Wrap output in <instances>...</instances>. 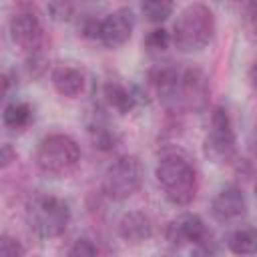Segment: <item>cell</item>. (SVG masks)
I'll use <instances>...</instances> for the list:
<instances>
[{
	"mask_svg": "<svg viewBox=\"0 0 257 257\" xmlns=\"http://www.w3.org/2000/svg\"><path fill=\"white\" fill-rule=\"evenodd\" d=\"M157 183L163 189V195L169 203L177 207H187L193 203L199 191V179L193 163L181 153L165 155L155 171Z\"/></svg>",
	"mask_w": 257,
	"mask_h": 257,
	"instance_id": "1",
	"label": "cell"
},
{
	"mask_svg": "<svg viewBox=\"0 0 257 257\" xmlns=\"http://www.w3.org/2000/svg\"><path fill=\"white\" fill-rule=\"evenodd\" d=\"M173 44L181 52H199L215 36V14L205 4L185 6L173 26Z\"/></svg>",
	"mask_w": 257,
	"mask_h": 257,
	"instance_id": "2",
	"label": "cell"
},
{
	"mask_svg": "<svg viewBox=\"0 0 257 257\" xmlns=\"http://www.w3.org/2000/svg\"><path fill=\"white\" fill-rule=\"evenodd\" d=\"M36 167L48 177H66L80 163V147L68 135L54 133L38 143L34 155Z\"/></svg>",
	"mask_w": 257,
	"mask_h": 257,
	"instance_id": "3",
	"label": "cell"
},
{
	"mask_svg": "<svg viewBox=\"0 0 257 257\" xmlns=\"http://www.w3.org/2000/svg\"><path fill=\"white\" fill-rule=\"evenodd\" d=\"M26 219L40 239H54L66 231L70 207L64 199L54 195H36L26 207Z\"/></svg>",
	"mask_w": 257,
	"mask_h": 257,
	"instance_id": "4",
	"label": "cell"
},
{
	"mask_svg": "<svg viewBox=\"0 0 257 257\" xmlns=\"http://www.w3.org/2000/svg\"><path fill=\"white\" fill-rule=\"evenodd\" d=\"M143 183V165L135 155H122L108 165L102 177V191L112 201H124L139 191Z\"/></svg>",
	"mask_w": 257,
	"mask_h": 257,
	"instance_id": "5",
	"label": "cell"
},
{
	"mask_svg": "<svg viewBox=\"0 0 257 257\" xmlns=\"http://www.w3.org/2000/svg\"><path fill=\"white\" fill-rule=\"evenodd\" d=\"M203 153L213 163H231L237 155V139L231 118L225 108L217 106L211 112L209 133L203 141Z\"/></svg>",
	"mask_w": 257,
	"mask_h": 257,
	"instance_id": "6",
	"label": "cell"
},
{
	"mask_svg": "<svg viewBox=\"0 0 257 257\" xmlns=\"http://www.w3.org/2000/svg\"><path fill=\"white\" fill-rule=\"evenodd\" d=\"M8 30H10L12 42L18 48L30 54H38V48L42 46V40H44V28L38 14L32 8L16 10L8 22Z\"/></svg>",
	"mask_w": 257,
	"mask_h": 257,
	"instance_id": "7",
	"label": "cell"
},
{
	"mask_svg": "<svg viewBox=\"0 0 257 257\" xmlns=\"http://www.w3.org/2000/svg\"><path fill=\"white\" fill-rule=\"evenodd\" d=\"M209 98H211L209 76L197 66L183 70L179 80V102L193 112H205L209 108Z\"/></svg>",
	"mask_w": 257,
	"mask_h": 257,
	"instance_id": "8",
	"label": "cell"
},
{
	"mask_svg": "<svg viewBox=\"0 0 257 257\" xmlns=\"http://www.w3.org/2000/svg\"><path fill=\"white\" fill-rule=\"evenodd\" d=\"M135 26V16L133 10L122 6L100 18V32H98V42H102L106 48H118L124 42H128Z\"/></svg>",
	"mask_w": 257,
	"mask_h": 257,
	"instance_id": "9",
	"label": "cell"
},
{
	"mask_svg": "<svg viewBox=\"0 0 257 257\" xmlns=\"http://www.w3.org/2000/svg\"><path fill=\"white\" fill-rule=\"evenodd\" d=\"M211 217L219 223H233L247 213V199L243 191L235 185L223 187L211 199Z\"/></svg>",
	"mask_w": 257,
	"mask_h": 257,
	"instance_id": "10",
	"label": "cell"
},
{
	"mask_svg": "<svg viewBox=\"0 0 257 257\" xmlns=\"http://www.w3.org/2000/svg\"><path fill=\"white\" fill-rule=\"evenodd\" d=\"M205 239H209V231L203 219L195 213H183L167 225V241L175 247H181L185 243L197 245Z\"/></svg>",
	"mask_w": 257,
	"mask_h": 257,
	"instance_id": "11",
	"label": "cell"
},
{
	"mask_svg": "<svg viewBox=\"0 0 257 257\" xmlns=\"http://www.w3.org/2000/svg\"><path fill=\"white\" fill-rule=\"evenodd\" d=\"M116 231L126 243H143L153 237V221L143 211H128L118 219Z\"/></svg>",
	"mask_w": 257,
	"mask_h": 257,
	"instance_id": "12",
	"label": "cell"
},
{
	"mask_svg": "<svg viewBox=\"0 0 257 257\" xmlns=\"http://www.w3.org/2000/svg\"><path fill=\"white\" fill-rule=\"evenodd\" d=\"M149 80H151L155 92H157L163 100H179V80H181V72H179L175 66H171V62L157 64L155 68H151Z\"/></svg>",
	"mask_w": 257,
	"mask_h": 257,
	"instance_id": "13",
	"label": "cell"
},
{
	"mask_svg": "<svg viewBox=\"0 0 257 257\" xmlns=\"http://www.w3.org/2000/svg\"><path fill=\"white\" fill-rule=\"evenodd\" d=\"M52 78V86L56 88V92L60 96H66V98H76L82 90H84V72L76 66H70V64H60L52 70L50 74Z\"/></svg>",
	"mask_w": 257,
	"mask_h": 257,
	"instance_id": "14",
	"label": "cell"
},
{
	"mask_svg": "<svg viewBox=\"0 0 257 257\" xmlns=\"http://www.w3.org/2000/svg\"><path fill=\"white\" fill-rule=\"evenodd\" d=\"M102 96L106 100V104L110 108H114L118 114H126L137 106V96L120 82L116 80H108L102 86Z\"/></svg>",
	"mask_w": 257,
	"mask_h": 257,
	"instance_id": "15",
	"label": "cell"
},
{
	"mask_svg": "<svg viewBox=\"0 0 257 257\" xmlns=\"http://www.w3.org/2000/svg\"><path fill=\"white\" fill-rule=\"evenodd\" d=\"M225 243H227L229 251L235 255H241V257L255 255L257 253V229H253V227L233 229L231 233H227Z\"/></svg>",
	"mask_w": 257,
	"mask_h": 257,
	"instance_id": "16",
	"label": "cell"
},
{
	"mask_svg": "<svg viewBox=\"0 0 257 257\" xmlns=\"http://www.w3.org/2000/svg\"><path fill=\"white\" fill-rule=\"evenodd\" d=\"M32 118V108L26 102H10L2 112V122L8 128H24Z\"/></svg>",
	"mask_w": 257,
	"mask_h": 257,
	"instance_id": "17",
	"label": "cell"
},
{
	"mask_svg": "<svg viewBox=\"0 0 257 257\" xmlns=\"http://www.w3.org/2000/svg\"><path fill=\"white\" fill-rule=\"evenodd\" d=\"M175 10V4L169 0H147L141 4V12L145 14V18L153 24L165 22Z\"/></svg>",
	"mask_w": 257,
	"mask_h": 257,
	"instance_id": "18",
	"label": "cell"
},
{
	"mask_svg": "<svg viewBox=\"0 0 257 257\" xmlns=\"http://www.w3.org/2000/svg\"><path fill=\"white\" fill-rule=\"evenodd\" d=\"M90 141L98 151H112L116 147V133L104 124V122H94L90 124Z\"/></svg>",
	"mask_w": 257,
	"mask_h": 257,
	"instance_id": "19",
	"label": "cell"
},
{
	"mask_svg": "<svg viewBox=\"0 0 257 257\" xmlns=\"http://www.w3.org/2000/svg\"><path fill=\"white\" fill-rule=\"evenodd\" d=\"M243 28L247 38L257 46V2L243 4Z\"/></svg>",
	"mask_w": 257,
	"mask_h": 257,
	"instance_id": "20",
	"label": "cell"
},
{
	"mask_svg": "<svg viewBox=\"0 0 257 257\" xmlns=\"http://www.w3.org/2000/svg\"><path fill=\"white\" fill-rule=\"evenodd\" d=\"M66 257H98V251H96V245L90 239L80 237L68 247Z\"/></svg>",
	"mask_w": 257,
	"mask_h": 257,
	"instance_id": "21",
	"label": "cell"
},
{
	"mask_svg": "<svg viewBox=\"0 0 257 257\" xmlns=\"http://www.w3.org/2000/svg\"><path fill=\"white\" fill-rule=\"evenodd\" d=\"M171 42H173V36H171V32H167L165 28H155V30H151V32L145 36V44H147L151 50H165Z\"/></svg>",
	"mask_w": 257,
	"mask_h": 257,
	"instance_id": "22",
	"label": "cell"
},
{
	"mask_svg": "<svg viewBox=\"0 0 257 257\" xmlns=\"http://www.w3.org/2000/svg\"><path fill=\"white\" fill-rule=\"evenodd\" d=\"M0 257H24V247L18 239L2 235L0 239Z\"/></svg>",
	"mask_w": 257,
	"mask_h": 257,
	"instance_id": "23",
	"label": "cell"
},
{
	"mask_svg": "<svg viewBox=\"0 0 257 257\" xmlns=\"http://www.w3.org/2000/svg\"><path fill=\"white\" fill-rule=\"evenodd\" d=\"M78 30L84 38H92V40H98V32H100V18H94V16H84L78 24Z\"/></svg>",
	"mask_w": 257,
	"mask_h": 257,
	"instance_id": "24",
	"label": "cell"
},
{
	"mask_svg": "<svg viewBox=\"0 0 257 257\" xmlns=\"http://www.w3.org/2000/svg\"><path fill=\"white\" fill-rule=\"evenodd\" d=\"M48 12L54 20H68L74 16V4L70 2H50Z\"/></svg>",
	"mask_w": 257,
	"mask_h": 257,
	"instance_id": "25",
	"label": "cell"
},
{
	"mask_svg": "<svg viewBox=\"0 0 257 257\" xmlns=\"http://www.w3.org/2000/svg\"><path fill=\"white\" fill-rule=\"evenodd\" d=\"M191 257H219V251H217V247L209 239H205V241L193 245Z\"/></svg>",
	"mask_w": 257,
	"mask_h": 257,
	"instance_id": "26",
	"label": "cell"
},
{
	"mask_svg": "<svg viewBox=\"0 0 257 257\" xmlns=\"http://www.w3.org/2000/svg\"><path fill=\"white\" fill-rule=\"evenodd\" d=\"M0 161H2V167H8L12 161H16V151L8 145V143H4L2 145V155H0Z\"/></svg>",
	"mask_w": 257,
	"mask_h": 257,
	"instance_id": "27",
	"label": "cell"
},
{
	"mask_svg": "<svg viewBox=\"0 0 257 257\" xmlns=\"http://www.w3.org/2000/svg\"><path fill=\"white\" fill-rule=\"evenodd\" d=\"M247 78H249L251 86L257 90V62H253V64L249 66V70H247Z\"/></svg>",
	"mask_w": 257,
	"mask_h": 257,
	"instance_id": "28",
	"label": "cell"
},
{
	"mask_svg": "<svg viewBox=\"0 0 257 257\" xmlns=\"http://www.w3.org/2000/svg\"><path fill=\"white\" fill-rule=\"evenodd\" d=\"M255 197H257V185H255Z\"/></svg>",
	"mask_w": 257,
	"mask_h": 257,
	"instance_id": "29",
	"label": "cell"
}]
</instances>
